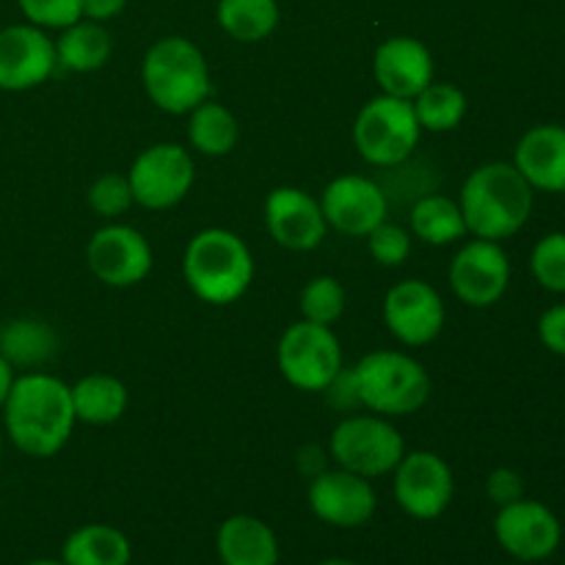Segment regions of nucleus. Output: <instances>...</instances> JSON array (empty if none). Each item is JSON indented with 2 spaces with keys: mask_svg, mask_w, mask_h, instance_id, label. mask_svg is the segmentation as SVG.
<instances>
[{
  "mask_svg": "<svg viewBox=\"0 0 565 565\" xmlns=\"http://www.w3.org/2000/svg\"><path fill=\"white\" fill-rule=\"evenodd\" d=\"M3 423L17 450L31 458H53L77 425L72 386L50 373L17 375L3 403Z\"/></svg>",
  "mask_w": 565,
  "mask_h": 565,
  "instance_id": "1",
  "label": "nucleus"
},
{
  "mask_svg": "<svg viewBox=\"0 0 565 565\" xmlns=\"http://www.w3.org/2000/svg\"><path fill=\"white\" fill-rule=\"evenodd\" d=\"M458 204H461L469 235L502 243L524 230L533 215L535 191L519 174L516 166L494 160V163L478 166L463 180Z\"/></svg>",
  "mask_w": 565,
  "mask_h": 565,
  "instance_id": "2",
  "label": "nucleus"
},
{
  "mask_svg": "<svg viewBox=\"0 0 565 565\" xmlns=\"http://www.w3.org/2000/svg\"><path fill=\"white\" fill-rule=\"evenodd\" d=\"M182 276L199 301L230 307L254 281V257L241 235L221 226L196 232L182 254Z\"/></svg>",
  "mask_w": 565,
  "mask_h": 565,
  "instance_id": "3",
  "label": "nucleus"
},
{
  "mask_svg": "<svg viewBox=\"0 0 565 565\" xmlns=\"http://www.w3.org/2000/svg\"><path fill=\"white\" fill-rule=\"evenodd\" d=\"M141 83L152 105L171 116H188L213 92L207 58L185 36H163L147 50Z\"/></svg>",
  "mask_w": 565,
  "mask_h": 565,
  "instance_id": "4",
  "label": "nucleus"
},
{
  "mask_svg": "<svg viewBox=\"0 0 565 565\" xmlns=\"http://www.w3.org/2000/svg\"><path fill=\"white\" fill-rule=\"evenodd\" d=\"M362 408L379 417H408L430 401V375L403 351H373L353 364Z\"/></svg>",
  "mask_w": 565,
  "mask_h": 565,
  "instance_id": "5",
  "label": "nucleus"
},
{
  "mask_svg": "<svg viewBox=\"0 0 565 565\" xmlns=\"http://www.w3.org/2000/svg\"><path fill=\"white\" fill-rule=\"evenodd\" d=\"M423 138L412 99L379 94L367 99L353 121V143L362 160L379 169L406 163Z\"/></svg>",
  "mask_w": 565,
  "mask_h": 565,
  "instance_id": "6",
  "label": "nucleus"
},
{
  "mask_svg": "<svg viewBox=\"0 0 565 565\" xmlns=\"http://www.w3.org/2000/svg\"><path fill=\"white\" fill-rule=\"evenodd\" d=\"M329 452L340 469L375 480L395 472L406 456V441L392 419L379 414H348L329 439Z\"/></svg>",
  "mask_w": 565,
  "mask_h": 565,
  "instance_id": "7",
  "label": "nucleus"
},
{
  "mask_svg": "<svg viewBox=\"0 0 565 565\" xmlns=\"http://www.w3.org/2000/svg\"><path fill=\"white\" fill-rule=\"evenodd\" d=\"M276 364L281 379L301 392H326L342 364V345L331 326L298 320L290 323L276 345Z\"/></svg>",
  "mask_w": 565,
  "mask_h": 565,
  "instance_id": "8",
  "label": "nucleus"
},
{
  "mask_svg": "<svg viewBox=\"0 0 565 565\" xmlns=\"http://www.w3.org/2000/svg\"><path fill=\"white\" fill-rule=\"evenodd\" d=\"M127 180L136 204L147 210H171L191 193L196 163L180 143H152L132 160Z\"/></svg>",
  "mask_w": 565,
  "mask_h": 565,
  "instance_id": "9",
  "label": "nucleus"
},
{
  "mask_svg": "<svg viewBox=\"0 0 565 565\" xmlns=\"http://www.w3.org/2000/svg\"><path fill=\"white\" fill-rule=\"evenodd\" d=\"M395 500L406 516L434 522L456 497V478L450 463L430 450H414L395 467Z\"/></svg>",
  "mask_w": 565,
  "mask_h": 565,
  "instance_id": "10",
  "label": "nucleus"
},
{
  "mask_svg": "<svg viewBox=\"0 0 565 565\" xmlns=\"http://www.w3.org/2000/svg\"><path fill=\"white\" fill-rule=\"evenodd\" d=\"M88 270L108 287H136L152 274L154 254L143 232L130 224H105L86 243Z\"/></svg>",
  "mask_w": 565,
  "mask_h": 565,
  "instance_id": "11",
  "label": "nucleus"
},
{
  "mask_svg": "<svg viewBox=\"0 0 565 565\" xmlns=\"http://www.w3.org/2000/svg\"><path fill=\"white\" fill-rule=\"evenodd\" d=\"M452 292L461 303L472 309H489L502 301L511 285V259L505 248L494 241H475L463 243L452 257L450 270H447Z\"/></svg>",
  "mask_w": 565,
  "mask_h": 565,
  "instance_id": "12",
  "label": "nucleus"
},
{
  "mask_svg": "<svg viewBox=\"0 0 565 565\" xmlns=\"http://www.w3.org/2000/svg\"><path fill=\"white\" fill-rule=\"evenodd\" d=\"M445 298L430 281L403 279L384 296V326L403 345H430L445 331Z\"/></svg>",
  "mask_w": 565,
  "mask_h": 565,
  "instance_id": "13",
  "label": "nucleus"
},
{
  "mask_svg": "<svg viewBox=\"0 0 565 565\" xmlns=\"http://www.w3.org/2000/svg\"><path fill=\"white\" fill-rule=\"evenodd\" d=\"M494 539L516 561L541 563L557 552L563 541V527L552 508L522 497L497 511Z\"/></svg>",
  "mask_w": 565,
  "mask_h": 565,
  "instance_id": "14",
  "label": "nucleus"
},
{
  "mask_svg": "<svg viewBox=\"0 0 565 565\" xmlns=\"http://www.w3.org/2000/svg\"><path fill=\"white\" fill-rule=\"evenodd\" d=\"M307 500L320 522L340 530L364 527L379 511V494L373 483L340 467L315 475L309 480Z\"/></svg>",
  "mask_w": 565,
  "mask_h": 565,
  "instance_id": "15",
  "label": "nucleus"
},
{
  "mask_svg": "<svg viewBox=\"0 0 565 565\" xmlns=\"http://www.w3.org/2000/svg\"><path fill=\"white\" fill-rule=\"evenodd\" d=\"M320 207L331 230L351 237H367L390 215V199L370 177L342 174L326 185Z\"/></svg>",
  "mask_w": 565,
  "mask_h": 565,
  "instance_id": "16",
  "label": "nucleus"
},
{
  "mask_svg": "<svg viewBox=\"0 0 565 565\" xmlns=\"http://www.w3.org/2000/svg\"><path fill=\"white\" fill-rule=\"evenodd\" d=\"M58 66L55 42L44 28L22 25L0 28V88L3 92H28L50 81Z\"/></svg>",
  "mask_w": 565,
  "mask_h": 565,
  "instance_id": "17",
  "label": "nucleus"
},
{
  "mask_svg": "<svg viewBox=\"0 0 565 565\" xmlns=\"http://www.w3.org/2000/svg\"><path fill=\"white\" fill-rule=\"evenodd\" d=\"M265 226L287 252H315L329 232L320 199L296 185H279L268 193Z\"/></svg>",
  "mask_w": 565,
  "mask_h": 565,
  "instance_id": "18",
  "label": "nucleus"
},
{
  "mask_svg": "<svg viewBox=\"0 0 565 565\" xmlns=\"http://www.w3.org/2000/svg\"><path fill=\"white\" fill-rule=\"evenodd\" d=\"M373 75L381 94L414 99L436 81V64L428 44L414 36H390L375 47Z\"/></svg>",
  "mask_w": 565,
  "mask_h": 565,
  "instance_id": "19",
  "label": "nucleus"
},
{
  "mask_svg": "<svg viewBox=\"0 0 565 565\" xmlns=\"http://www.w3.org/2000/svg\"><path fill=\"white\" fill-rule=\"evenodd\" d=\"M513 166L533 191L565 193V127L535 125L519 138Z\"/></svg>",
  "mask_w": 565,
  "mask_h": 565,
  "instance_id": "20",
  "label": "nucleus"
},
{
  "mask_svg": "<svg viewBox=\"0 0 565 565\" xmlns=\"http://www.w3.org/2000/svg\"><path fill=\"white\" fill-rule=\"evenodd\" d=\"M215 552L224 565H279V539L274 527L248 513H235L221 522Z\"/></svg>",
  "mask_w": 565,
  "mask_h": 565,
  "instance_id": "21",
  "label": "nucleus"
},
{
  "mask_svg": "<svg viewBox=\"0 0 565 565\" xmlns=\"http://www.w3.org/2000/svg\"><path fill=\"white\" fill-rule=\"evenodd\" d=\"M72 406H75L77 423L105 428L125 417L130 406V392L116 375L92 373L72 386Z\"/></svg>",
  "mask_w": 565,
  "mask_h": 565,
  "instance_id": "22",
  "label": "nucleus"
},
{
  "mask_svg": "<svg viewBox=\"0 0 565 565\" xmlns=\"http://www.w3.org/2000/svg\"><path fill=\"white\" fill-rule=\"evenodd\" d=\"M114 53V39L103 22L77 20L61 31L55 39V58L58 66L70 72H97L103 70Z\"/></svg>",
  "mask_w": 565,
  "mask_h": 565,
  "instance_id": "23",
  "label": "nucleus"
},
{
  "mask_svg": "<svg viewBox=\"0 0 565 565\" xmlns=\"http://www.w3.org/2000/svg\"><path fill=\"white\" fill-rule=\"evenodd\" d=\"M61 561L66 565H130L132 544L119 527L83 524L64 541Z\"/></svg>",
  "mask_w": 565,
  "mask_h": 565,
  "instance_id": "24",
  "label": "nucleus"
},
{
  "mask_svg": "<svg viewBox=\"0 0 565 565\" xmlns=\"http://www.w3.org/2000/svg\"><path fill=\"white\" fill-rule=\"evenodd\" d=\"M408 224H412V235L428 246H452L469 235L461 204L445 193L419 196L408 215Z\"/></svg>",
  "mask_w": 565,
  "mask_h": 565,
  "instance_id": "25",
  "label": "nucleus"
},
{
  "mask_svg": "<svg viewBox=\"0 0 565 565\" xmlns=\"http://www.w3.org/2000/svg\"><path fill=\"white\" fill-rule=\"evenodd\" d=\"M188 141L199 154L224 158L241 141L237 116L226 105L215 103V99H204L202 105H196L188 114Z\"/></svg>",
  "mask_w": 565,
  "mask_h": 565,
  "instance_id": "26",
  "label": "nucleus"
},
{
  "mask_svg": "<svg viewBox=\"0 0 565 565\" xmlns=\"http://www.w3.org/2000/svg\"><path fill=\"white\" fill-rule=\"evenodd\" d=\"M215 20L221 31L235 42L254 44L268 39L279 28V0H218Z\"/></svg>",
  "mask_w": 565,
  "mask_h": 565,
  "instance_id": "27",
  "label": "nucleus"
},
{
  "mask_svg": "<svg viewBox=\"0 0 565 565\" xmlns=\"http://www.w3.org/2000/svg\"><path fill=\"white\" fill-rule=\"evenodd\" d=\"M414 114H417L419 127L430 132H450L461 127L467 116V94L456 83L434 81L412 99Z\"/></svg>",
  "mask_w": 565,
  "mask_h": 565,
  "instance_id": "28",
  "label": "nucleus"
},
{
  "mask_svg": "<svg viewBox=\"0 0 565 565\" xmlns=\"http://www.w3.org/2000/svg\"><path fill=\"white\" fill-rule=\"evenodd\" d=\"M55 351V334L39 320H14L0 334V353L11 364H39Z\"/></svg>",
  "mask_w": 565,
  "mask_h": 565,
  "instance_id": "29",
  "label": "nucleus"
},
{
  "mask_svg": "<svg viewBox=\"0 0 565 565\" xmlns=\"http://www.w3.org/2000/svg\"><path fill=\"white\" fill-rule=\"evenodd\" d=\"M345 307L348 292L337 276H315L303 285L301 298H298L301 318L320 326H334L345 315Z\"/></svg>",
  "mask_w": 565,
  "mask_h": 565,
  "instance_id": "30",
  "label": "nucleus"
},
{
  "mask_svg": "<svg viewBox=\"0 0 565 565\" xmlns=\"http://www.w3.org/2000/svg\"><path fill=\"white\" fill-rule=\"evenodd\" d=\"M530 270L544 290L565 292V232H550L535 243Z\"/></svg>",
  "mask_w": 565,
  "mask_h": 565,
  "instance_id": "31",
  "label": "nucleus"
},
{
  "mask_svg": "<svg viewBox=\"0 0 565 565\" xmlns=\"http://www.w3.org/2000/svg\"><path fill=\"white\" fill-rule=\"evenodd\" d=\"M132 204H136V199H132L130 180L119 171H108V174L97 177L88 188V207L103 215V218H119Z\"/></svg>",
  "mask_w": 565,
  "mask_h": 565,
  "instance_id": "32",
  "label": "nucleus"
},
{
  "mask_svg": "<svg viewBox=\"0 0 565 565\" xmlns=\"http://www.w3.org/2000/svg\"><path fill=\"white\" fill-rule=\"evenodd\" d=\"M412 230L384 221V224H379L367 235L370 257L379 265H384V268H401L408 259V254H412Z\"/></svg>",
  "mask_w": 565,
  "mask_h": 565,
  "instance_id": "33",
  "label": "nucleus"
},
{
  "mask_svg": "<svg viewBox=\"0 0 565 565\" xmlns=\"http://www.w3.org/2000/svg\"><path fill=\"white\" fill-rule=\"evenodd\" d=\"M20 11L25 14V20L36 28H55V31H64L72 22L83 20L81 0H17Z\"/></svg>",
  "mask_w": 565,
  "mask_h": 565,
  "instance_id": "34",
  "label": "nucleus"
},
{
  "mask_svg": "<svg viewBox=\"0 0 565 565\" xmlns=\"http://www.w3.org/2000/svg\"><path fill=\"white\" fill-rule=\"evenodd\" d=\"M486 494L497 508L511 505L524 497V478L511 467H497L486 480Z\"/></svg>",
  "mask_w": 565,
  "mask_h": 565,
  "instance_id": "35",
  "label": "nucleus"
},
{
  "mask_svg": "<svg viewBox=\"0 0 565 565\" xmlns=\"http://www.w3.org/2000/svg\"><path fill=\"white\" fill-rule=\"evenodd\" d=\"M539 340L550 353L565 356V303H555L541 315Z\"/></svg>",
  "mask_w": 565,
  "mask_h": 565,
  "instance_id": "36",
  "label": "nucleus"
},
{
  "mask_svg": "<svg viewBox=\"0 0 565 565\" xmlns=\"http://www.w3.org/2000/svg\"><path fill=\"white\" fill-rule=\"evenodd\" d=\"M326 397L334 408L340 412H359L362 408V397H359V386H356V375H353V367H342L337 373V379L326 386Z\"/></svg>",
  "mask_w": 565,
  "mask_h": 565,
  "instance_id": "37",
  "label": "nucleus"
},
{
  "mask_svg": "<svg viewBox=\"0 0 565 565\" xmlns=\"http://www.w3.org/2000/svg\"><path fill=\"white\" fill-rule=\"evenodd\" d=\"M83 20L92 22H108L114 17H119L127 9V0H81Z\"/></svg>",
  "mask_w": 565,
  "mask_h": 565,
  "instance_id": "38",
  "label": "nucleus"
},
{
  "mask_svg": "<svg viewBox=\"0 0 565 565\" xmlns=\"http://www.w3.org/2000/svg\"><path fill=\"white\" fill-rule=\"evenodd\" d=\"M14 379H17V375H14V364H11L9 359H6L3 353H0V408H3L6 397H9Z\"/></svg>",
  "mask_w": 565,
  "mask_h": 565,
  "instance_id": "39",
  "label": "nucleus"
},
{
  "mask_svg": "<svg viewBox=\"0 0 565 565\" xmlns=\"http://www.w3.org/2000/svg\"><path fill=\"white\" fill-rule=\"evenodd\" d=\"M318 565H359V563L345 561V557H329V561H323V563H318Z\"/></svg>",
  "mask_w": 565,
  "mask_h": 565,
  "instance_id": "40",
  "label": "nucleus"
},
{
  "mask_svg": "<svg viewBox=\"0 0 565 565\" xmlns=\"http://www.w3.org/2000/svg\"><path fill=\"white\" fill-rule=\"evenodd\" d=\"M25 565H66L64 561H31V563H25Z\"/></svg>",
  "mask_w": 565,
  "mask_h": 565,
  "instance_id": "41",
  "label": "nucleus"
},
{
  "mask_svg": "<svg viewBox=\"0 0 565 565\" xmlns=\"http://www.w3.org/2000/svg\"><path fill=\"white\" fill-rule=\"evenodd\" d=\"M0 456H3V434H0Z\"/></svg>",
  "mask_w": 565,
  "mask_h": 565,
  "instance_id": "42",
  "label": "nucleus"
}]
</instances>
